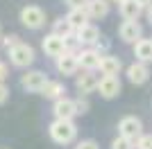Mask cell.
Wrapping results in <instances>:
<instances>
[{
  "mask_svg": "<svg viewBox=\"0 0 152 149\" xmlns=\"http://www.w3.org/2000/svg\"><path fill=\"white\" fill-rule=\"evenodd\" d=\"M55 61H57V70H59V74H64V77L77 74V70H80V59H77L75 52H64V54H61V56H57Z\"/></svg>",
  "mask_w": 152,
  "mask_h": 149,
  "instance_id": "obj_10",
  "label": "cell"
},
{
  "mask_svg": "<svg viewBox=\"0 0 152 149\" xmlns=\"http://www.w3.org/2000/svg\"><path fill=\"white\" fill-rule=\"evenodd\" d=\"M77 149H100V145L95 142V140H82V142L77 145Z\"/></svg>",
  "mask_w": 152,
  "mask_h": 149,
  "instance_id": "obj_27",
  "label": "cell"
},
{
  "mask_svg": "<svg viewBox=\"0 0 152 149\" xmlns=\"http://www.w3.org/2000/svg\"><path fill=\"white\" fill-rule=\"evenodd\" d=\"M109 2H111V0H89V2H86V12H89V16L95 18V20L104 18V16L109 14Z\"/></svg>",
  "mask_w": 152,
  "mask_h": 149,
  "instance_id": "obj_19",
  "label": "cell"
},
{
  "mask_svg": "<svg viewBox=\"0 0 152 149\" xmlns=\"http://www.w3.org/2000/svg\"><path fill=\"white\" fill-rule=\"evenodd\" d=\"M111 149H136V145H134V140H129V138L118 136V138L111 140Z\"/></svg>",
  "mask_w": 152,
  "mask_h": 149,
  "instance_id": "obj_22",
  "label": "cell"
},
{
  "mask_svg": "<svg viewBox=\"0 0 152 149\" xmlns=\"http://www.w3.org/2000/svg\"><path fill=\"white\" fill-rule=\"evenodd\" d=\"M75 36L80 38V43H82V45L93 48L95 41H98L102 34H100V30H98L93 23H86V25H82V27H77V30H75Z\"/></svg>",
  "mask_w": 152,
  "mask_h": 149,
  "instance_id": "obj_13",
  "label": "cell"
},
{
  "mask_svg": "<svg viewBox=\"0 0 152 149\" xmlns=\"http://www.w3.org/2000/svg\"><path fill=\"white\" fill-rule=\"evenodd\" d=\"M52 113H55V118H66V120H73L77 115L75 111V99L70 97H61L55 102V106H52Z\"/></svg>",
  "mask_w": 152,
  "mask_h": 149,
  "instance_id": "obj_14",
  "label": "cell"
},
{
  "mask_svg": "<svg viewBox=\"0 0 152 149\" xmlns=\"http://www.w3.org/2000/svg\"><path fill=\"white\" fill-rule=\"evenodd\" d=\"M143 133V122H141L136 115H125L118 122V136H125L129 140H139V136Z\"/></svg>",
  "mask_w": 152,
  "mask_h": 149,
  "instance_id": "obj_4",
  "label": "cell"
},
{
  "mask_svg": "<svg viewBox=\"0 0 152 149\" xmlns=\"http://www.w3.org/2000/svg\"><path fill=\"white\" fill-rule=\"evenodd\" d=\"M52 32L59 34V36H64V38H68V36L75 34V27L70 25V20L66 18V16H61V18H57L55 23H52Z\"/></svg>",
  "mask_w": 152,
  "mask_h": 149,
  "instance_id": "obj_21",
  "label": "cell"
},
{
  "mask_svg": "<svg viewBox=\"0 0 152 149\" xmlns=\"http://www.w3.org/2000/svg\"><path fill=\"white\" fill-rule=\"evenodd\" d=\"M7 99H9V88L5 86V81H0V106L5 104Z\"/></svg>",
  "mask_w": 152,
  "mask_h": 149,
  "instance_id": "obj_26",
  "label": "cell"
},
{
  "mask_svg": "<svg viewBox=\"0 0 152 149\" xmlns=\"http://www.w3.org/2000/svg\"><path fill=\"white\" fill-rule=\"evenodd\" d=\"M45 81H48L45 72H41V70H27V72L20 77V88L27 90V93H41V88L45 86Z\"/></svg>",
  "mask_w": 152,
  "mask_h": 149,
  "instance_id": "obj_6",
  "label": "cell"
},
{
  "mask_svg": "<svg viewBox=\"0 0 152 149\" xmlns=\"http://www.w3.org/2000/svg\"><path fill=\"white\" fill-rule=\"evenodd\" d=\"M121 79L116 74H102L100 81H98V93L102 95L104 99H114L121 95Z\"/></svg>",
  "mask_w": 152,
  "mask_h": 149,
  "instance_id": "obj_7",
  "label": "cell"
},
{
  "mask_svg": "<svg viewBox=\"0 0 152 149\" xmlns=\"http://www.w3.org/2000/svg\"><path fill=\"white\" fill-rule=\"evenodd\" d=\"M7 77H9V68H7L5 61H0V81H5Z\"/></svg>",
  "mask_w": 152,
  "mask_h": 149,
  "instance_id": "obj_28",
  "label": "cell"
},
{
  "mask_svg": "<svg viewBox=\"0 0 152 149\" xmlns=\"http://www.w3.org/2000/svg\"><path fill=\"white\" fill-rule=\"evenodd\" d=\"M41 48H43L45 56L57 59V56H61L64 52H66V38L59 36V34H55V32H50L48 36H43V41H41Z\"/></svg>",
  "mask_w": 152,
  "mask_h": 149,
  "instance_id": "obj_5",
  "label": "cell"
},
{
  "mask_svg": "<svg viewBox=\"0 0 152 149\" xmlns=\"http://www.w3.org/2000/svg\"><path fill=\"white\" fill-rule=\"evenodd\" d=\"M77 59H80V68H84V70H98V68H100L102 54L95 48H89V45H86L84 50L77 52Z\"/></svg>",
  "mask_w": 152,
  "mask_h": 149,
  "instance_id": "obj_11",
  "label": "cell"
},
{
  "mask_svg": "<svg viewBox=\"0 0 152 149\" xmlns=\"http://www.w3.org/2000/svg\"><path fill=\"white\" fill-rule=\"evenodd\" d=\"M89 108H91V104H89V99H86V95H82V97L75 99V111H77V115L89 113Z\"/></svg>",
  "mask_w": 152,
  "mask_h": 149,
  "instance_id": "obj_23",
  "label": "cell"
},
{
  "mask_svg": "<svg viewBox=\"0 0 152 149\" xmlns=\"http://www.w3.org/2000/svg\"><path fill=\"white\" fill-rule=\"evenodd\" d=\"M9 52V63H12L14 68H27V66H32L34 63V48L32 45H27V43H16L14 48H9L7 50Z\"/></svg>",
  "mask_w": 152,
  "mask_h": 149,
  "instance_id": "obj_2",
  "label": "cell"
},
{
  "mask_svg": "<svg viewBox=\"0 0 152 149\" xmlns=\"http://www.w3.org/2000/svg\"><path fill=\"white\" fill-rule=\"evenodd\" d=\"M20 23L27 30H41L45 25V12L37 5H27L20 9Z\"/></svg>",
  "mask_w": 152,
  "mask_h": 149,
  "instance_id": "obj_3",
  "label": "cell"
},
{
  "mask_svg": "<svg viewBox=\"0 0 152 149\" xmlns=\"http://www.w3.org/2000/svg\"><path fill=\"white\" fill-rule=\"evenodd\" d=\"M136 2H139L141 7H150L152 5V0H136Z\"/></svg>",
  "mask_w": 152,
  "mask_h": 149,
  "instance_id": "obj_31",
  "label": "cell"
},
{
  "mask_svg": "<svg viewBox=\"0 0 152 149\" xmlns=\"http://www.w3.org/2000/svg\"><path fill=\"white\" fill-rule=\"evenodd\" d=\"M134 145H136V149H152V133H141Z\"/></svg>",
  "mask_w": 152,
  "mask_h": 149,
  "instance_id": "obj_24",
  "label": "cell"
},
{
  "mask_svg": "<svg viewBox=\"0 0 152 149\" xmlns=\"http://www.w3.org/2000/svg\"><path fill=\"white\" fill-rule=\"evenodd\" d=\"M125 74H127V79H129V84H134V86H141V84H145V81L150 79L148 63H145V61H139V59L127 66Z\"/></svg>",
  "mask_w": 152,
  "mask_h": 149,
  "instance_id": "obj_9",
  "label": "cell"
},
{
  "mask_svg": "<svg viewBox=\"0 0 152 149\" xmlns=\"http://www.w3.org/2000/svg\"><path fill=\"white\" fill-rule=\"evenodd\" d=\"M98 81L100 79H95L93 70H84L82 74H75V88L82 95H89L93 90H98Z\"/></svg>",
  "mask_w": 152,
  "mask_h": 149,
  "instance_id": "obj_12",
  "label": "cell"
},
{
  "mask_svg": "<svg viewBox=\"0 0 152 149\" xmlns=\"http://www.w3.org/2000/svg\"><path fill=\"white\" fill-rule=\"evenodd\" d=\"M118 12H121L123 20H139V16L145 12V7H141L136 0H125L118 5Z\"/></svg>",
  "mask_w": 152,
  "mask_h": 149,
  "instance_id": "obj_15",
  "label": "cell"
},
{
  "mask_svg": "<svg viewBox=\"0 0 152 149\" xmlns=\"http://www.w3.org/2000/svg\"><path fill=\"white\" fill-rule=\"evenodd\" d=\"M118 36H121L123 43H136L139 38H143V27H141L139 20H123L121 27H118Z\"/></svg>",
  "mask_w": 152,
  "mask_h": 149,
  "instance_id": "obj_8",
  "label": "cell"
},
{
  "mask_svg": "<svg viewBox=\"0 0 152 149\" xmlns=\"http://www.w3.org/2000/svg\"><path fill=\"white\" fill-rule=\"evenodd\" d=\"M41 95L48 99H52V102H57V99L66 97V86H64L61 81H55V79H48L45 81V86L41 88Z\"/></svg>",
  "mask_w": 152,
  "mask_h": 149,
  "instance_id": "obj_16",
  "label": "cell"
},
{
  "mask_svg": "<svg viewBox=\"0 0 152 149\" xmlns=\"http://www.w3.org/2000/svg\"><path fill=\"white\" fill-rule=\"evenodd\" d=\"M66 18L70 20V25H73V27H82V25H86L89 23V12H86V7H70L68 9V14H66Z\"/></svg>",
  "mask_w": 152,
  "mask_h": 149,
  "instance_id": "obj_20",
  "label": "cell"
},
{
  "mask_svg": "<svg viewBox=\"0 0 152 149\" xmlns=\"http://www.w3.org/2000/svg\"><path fill=\"white\" fill-rule=\"evenodd\" d=\"M111 2H116V5H121V2H125V0H111Z\"/></svg>",
  "mask_w": 152,
  "mask_h": 149,
  "instance_id": "obj_32",
  "label": "cell"
},
{
  "mask_svg": "<svg viewBox=\"0 0 152 149\" xmlns=\"http://www.w3.org/2000/svg\"><path fill=\"white\" fill-rule=\"evenodd\" d=\"M134 56L139 61H145L150 63L152 61V38H139L134 43Z\"/></svg>",
  "mask_w": 152,
  "mask_h": 149,
  "instance_id": "obj_18",
  "label": "cell"
},
{
  "mask_svg": "<svg viewBox=\"0 0 152 149\" xmlns=\"http://www.w3.org/2000/svg\"><path fill=\"white\" fill-rule=\"evenodd\" d=\"M16 43H20V36H18V34H7V36H2V48H5V50L14 48Z\"/></svg>",
  "mask_w": 152,
  "mask_h": 149,
  "instance_id": "obj_25",
  "label": "cell"
},
{
  "mask_svg": "<svg viewBox=\"0 0 152 149\" xmlns=\"http://www.w3.org/2000/svg\"><path fill=\"white\" fill-rule=\"evenodd\" d=\"M0 34H2V27H0Z\"/></svg>",
  "mask_w": 152,
  "mask_h": 149,
  "instance_id": "obj_33",
  "label": "cell"
},
{
  "mask_svg": "<svg viewBox=\"0 0 152 149\" xmlns=\"http://www.w3.org/2000/svg\"><path fill=\"white\" fill-rule=\"evenodd\" d=\"M121 68H123V61L118 59V56H114V54H102V59H100V72L102 74H118L121 72Z\"/></svg>",
  "mask_w": 152,
  "mask_h": 149,
  "instance_id": "obj_17",
  "label": "cell"
},
{
  "mask_svg": "<svg viewBox=\"0 0 152 149\" xmlns=\"http://www.w3.org/2000/svg\"><path fill=\"white\" fill-rule=\"evenodd\" d=\"M64 2H66L68 7H86L89 0H64Z\"/></svg>",
  "mask_w": 152,
  "mask_h": 149,
  "instance_id": "obj_29",
  "label": "cell"
},
{
  "mask_svg": "<svg viewBox=\"0 0 152 149\" xmlns=\"http://www.w3.org/2000/svg\"><path fill=\"white\" fill-rule=\"evenodd\" d=\"M145 18L150 20V25H152V5H150V7H145Z\"/></svg>",
  "mask_w": 152,
  "mask_h": 149,
  "instance_id": "obj_30",
  "label": "cell"
},
{
  "mask_svg": "<svg viewBox=\"0 0 152 149\" xmlns=\"http://www.w3.org/2000/svg\"><path fill=\"white\" fill-rule=\"evenodd\" d=\"M48 133H50L52 142H57V145H70L77 138V127H75L73 120L55 118L50 122V127H48Z\"/></svg>",
  "mask_w": 152,
  "mask_h": 149,
  "instance_id": "obj_1",
  "label": "cell"
}]
</instances>
